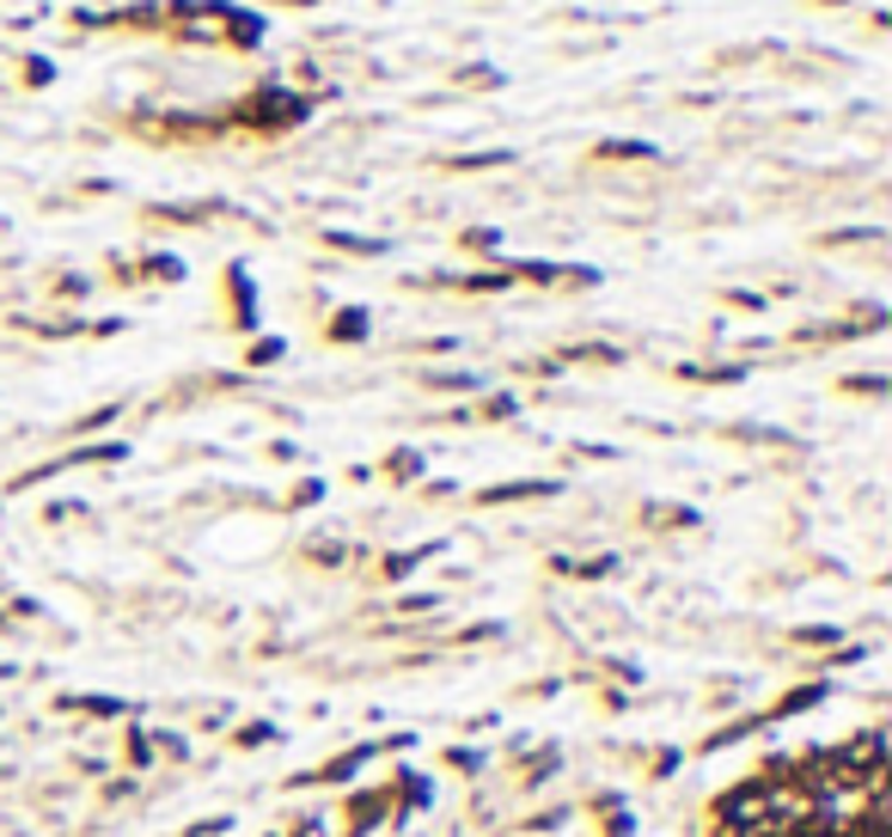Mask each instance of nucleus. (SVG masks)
<instances>
[{
	"mask_svg": "<svg viewBox=\"0 0 892 837\" xmlns=\"http://www.w3.org/2000/svg\"><path fill=\"white\" fill-rule=\"evenodd\" d=\"M526 496H551V483H501V489H483V501H526Z\"/></svg>",
	"mask_w": 892,
	"mask_h": 837,
	"instance_id": "1",
	"label": "nucleus"
},
{
	"mask_svg": "<svg viewBox=\"0 0 892 837\" xmlns=\"http://www.w3.org/2000/svg\"><path fill=\"white\" fill-rule=\"evenodd\" d=\"M361 758H368V746H354V753L330 758V765L318 770V782H342V777H354V770H361Z\"/></svg>",
	"mask_w": 892,
	"mask_h": 837,
	"instance_id": "2",
	"label": "nucleus"
}]
</instances>
